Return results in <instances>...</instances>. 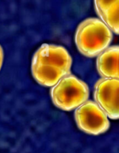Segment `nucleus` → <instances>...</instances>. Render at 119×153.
Wrapping results in <instances>:
<instances>
[{
  "label": "nucleus",
  "mask_w": 119,
  "mask_h": 153,
  "mask_svg": "<svg viewBox=\"0 0 119 153\" xmlns=\"http://www.w3.org/2000/svg\"><path fill=\"white\" fill-rule=\"evenodd\" d=\"M72 63L71 56L64 47L44 44L32 57L31 71L37 83L51 87L70 74Z\"/></svg>",
  "instance_id": "1"
},
{
  "label": "nucleus",
  "mask_w": 119,
  "mask_h": 153,
  "mask_svg": "<svg viewBox=\"0 0 119 153\" xmlns=\"http://www.w3.org/2000/svg\"><path fill=\"white\" fill-rule=\"evenodd\" d=\"M112 40V32L98 18H88L78 26L75 43L80 53L94 58L109 48Z\"/></svg>",
  "instance_id": "2"
},
{
  "label": "nucleus",
  "mask_w": 119,
  "mask_h": 153,
  "mask_svg": "<svg viewBox=\"0 0 119 153\" xmlns=\"http://www.w3.org/2000/svg\"><path fill=\"white\" fill-rule=\"evenodd\" d=\"M50 95L55 107L65 111H71L88 101L89 89L84 81L70 74L52 86Z\"/></svg>",
  "instance_id": "3"
},
{
  "label": "nucleus",
  "mask_w": 119,
  "mask_h": 153,
  "mask_svg": "<svg viewBox=\"0 0 119 153\" xmlns=\"http://www.w3.org/2000/svg\"><path fill=\"white\" fill-rule=\"evenodd\" d=\"M74 117L77 127L89 134H102L109 129L108 117L93 101H86L78 107L75 110Z\"/></svg>",
  "instance_id": "4"
},
{
  "label": "nucleus",
  "mask_w": 119,
  "mask_h": 153,
  "mask_svg": "<svg viewBox=\"0 0 119 153\" xmlns=\"http://www.w3.org/2000/svg\"><path fill=\"white\" fill-rule=\"evenodd\" d=\"M118 91V79L101 78L95 86V102L111 120L119 118Z\"/></svg>",
  "instance_id": "5"
},
{
  "label": "nucleus",
  "mask_w": 119,
  "mask_h": 153,
  "mask_svg": "<svg viewBox=\"0 0 119 153\" xmlns=\"http://www.w3.org/2000/svg\"><path fill=\"white\" fill-rule=\"evenodd\" d=\"M118 57V46L109 47L98 56L97 70L102 78H119Z\"/></svg>",
  "instance_id": "6"
},
{
  "label": "nucleus",
  "mask_w": 119,
  "mask_h": 153,
  "mask_svg": "<svg viewBox=\"0 0 119 153\" xmlns=\"http://www.w3.org/2000/svg\"><path fill=\"white\" fill-rule=\"evenodd\" d=\"M96 12L112 32L119 33L118 0H95Z\"/></svg>",
  "instance_id": "7"
},
{
  "label": "nucleus",
  "mask_w": 119,
  "mask_h": 153,
  "mask_svg": "<svg viewBox=\"0 0 119 153\" xmlns=\"http://www.w3.org/2000/svg\"><path fill=\"white\" fill-rule=\"evenodd\" d=\"M3 58H4L3 50H2L1 45H0V70H1V68H2V63H3Z\"/></svg>",
  "instance_id": "8"
}]
</instances>
